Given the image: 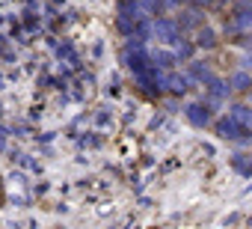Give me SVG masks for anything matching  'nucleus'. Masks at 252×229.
I'll return each instance as SVG.
<instances>
[{"instance_id":"6","label":"nucleus","mask_w":252,"mask_h":229,"mask_svg":"<svg viewBox=\"0 0 252 229\" xmlns=\"http://www.w3.org/2000/svg\"><path fill=\"white\" fill-rule=\"evenodd\" d=\"M231 167L243 176H252V155H234L231 158Z\"/></svg>"},{"instance_id":"10","label":"nucleus","mask_w":252,"mask_h":229,"mask_svg":"<svg viewBox=\"0 0 252 229\" xmlns=\"http://www.w3.org/2000/svg\"><path fill=\"white\" fill-rule=\"evenodd\" d=\"M155 63H158V66H166V69H169V66L175 63V57H172V54H166V51H158V54H155Z\"/></svg>"},{"instance_id":"15","label":"nucleus","mask_w":252,"mask_h":229,"mask_svg":"<svg viewBox=\"0 0 252 229\" xmlns=\"http://www.w3.org/2000/svg\"><path fill=\"white\" fill-rule=\"evenodd\" d=\"M196 3H211V0H196Z\"/></svg>"},{"instance_id":"2","label":"nucleus","mask_w":252,"mask_h":229,"mask_svg":"<svg viewBox=\"0 0 252 229\" xmlns=\"http://www.w3.org/2000/svg\"><path fill=\"white\" fill-rule=\"evenodd\" d=\"M228 116H231L237 125L252 128V107H249V104H231V107H228Z\"/></svg>"},{"instance_id":"12","label":"nucleus","mask_w":252,"mask_h":229,"mask_svg":"<svg viewBox=\"0 0 252 229\" xmlns=\"http://www.w3.org/2000/svg\"><path fill=\"white\" fill-rule=\"evenodd\" d=\"M193 75H196V77H199V80H205V83H208V80H211V77H214V75H211V72H208V69H205V66H193Z\"/></svg>"},{"instance_id":"11","label":"nucleus","mask_w":252,"mask_h":229,"mask_svg":"<svg viewBox=\"0 0 252 229\" xmlns=\"http://www.w3.org/2000/svg\"><path fill=\"white\" fill-rule=\"evenodd\" d=\"M169 86H172V92H184V89H187V77L172 75V77H169Z\"/></svg>"},{"instance_id":"7","label":"nucleus","mask_w":252,"mask_h":229,"mask_svg":"<svg viewBox=\"0 0 252 229\" xmlns=\"http://www.w3.org/2000/svg\"><path fill=\"white\" fill-rule=\"evenodd\" d=\"M196 45H199V48H214V45H217V33H214L211 27L199 30V36H196Z\"/></svg>"},{"instance_id":"1","label":"nucleus","mask_w":252,"mask_h":229,"mask_svg":"<svg viewBox=\"0 0 252 229\" xmlns=\"http://www.w3.org/2000/svg\"><path fill=\"white\" fill-rule=\"evenodd\" d=\"M246 131H249V128L237 125L231 116H225V119H220V122H217V137H222V140H243V137H246Z\"/></svg>"},{"instance_id":"13","label":"nucleus","mask_w":252,"mask_h":229,"mask_svg":"<svg viewBox=\"0 0 252 229\" xmlns=\"http://www.w3.org/2000/svg\"><path fill=\"white\" fill-rule=\"evenodd\" d=\"M196 24H199V15L196 12H187V18L181 21V27H196Z\"/></svg>"},{"instance_id":"14","label":"nucleus","mask_w":252,"mask_h":229,"mask_svg":"<svg viewBox=\"0 0 252 229\" xmlns=\"http://www.w3.org/2000/svg\"><path fill=\"white\" fill-rule=\"evenodd\" d=\"M243 193H252V185H246V188H243Z\"/></svg>"},{"instance_id":"4","label":"nucleus","mask_w":252,"mask_h":229,"mask_svg":"<svg viewBox=\"0 0 252 229\" xmlns=\"http://www.w3.org/2000/svg\"><path fill=\"white\" fill-rule=\"evenodd\" d=\"M187 119H190L193 125L205 128V125L211 122V113H208V107H202V104H190V107H187Z\"/></svg>"},{"instance_id":"9","label":"nucleus","mask_w":252,"mask_h":229,"mask_svg":"<svg viewBox=\"0 0 252 229\" xmlns=\"http://www.w3.org/2000/svg\"><path fill=\"white\" fill-rule=\"evenodd\" d=\"M249 24H252V6H243L234 18V27H249Z\"/></svg>"},{"instance_id":"8","label":"nucleus","mask_w":252,"mask_h":229,"mask_svg":"<svg viewBox=\"0 0 252 229\" xmlns=\"http://www.w3.org/2000/svg\"><path fill=\"white\" fill-rule=\"evenodd\" d=\"M208 89H211V95H214V98H222V95H228V89H231V86H225L222 80L211 77V80H208Z\"/></svg>"},{"instance_id":"5","label":"nucleus","mask_w":252,"mask_h":229,"mask_svg":"<svg viewBox=\"0 0 252 229\" xmlns=\"http://www.w3.org/2000/svg\"><path fill=\"white\" fill-rule=\"evenodd\" d=\"M228 86L237 89V92H249V89H252V77H249L246 72H234L231 80H228Z\"/></svg>"},{"instance_id":"3","label":"nucleus","mask_w":252,"mask_h":229,"mask_svg":"<svg viewBox=\"0 0 252 229\" xmlns=\"http://www.w3.org/2000/svg\"><path fill=\"white\" fill-rule=\"evenodd\" d=\"M155 33H158L160 42H178V27H175L172 21H166V18H160V21L155 24Z\"/></svg>"}]
</instances>
